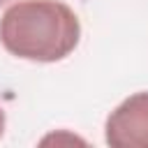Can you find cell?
<instances>
[{"label":"cell","mask_w":148,"mask_h":148,"mask_svg":"<svg viewBox=\"0 0 148 148\" xmlns=\"http://www.w3.org/2000/svg\"><path fill=\"white\" fill-rule=\"evenodd\" d=\"M9 2H14V0H0V7H7Z\"/></svg>","instance_id":"obj_4"},{"label":"cell","mask_w":148,"mask_h":148,"mask_svg":"<svg viewBox=\"0 0 148 148\" xmlns=\"http://www.w3.org/2000/svg\"><path fill=\"white\" fill-rule=\"evenodd\" d=\"M104 141L111 148H148V90L125 97L106 116Z\"/></svg>","instance_id":"obj_2"},{"label":"cell","mask_w":148,"mask_h":148,"mask_svg":"<svg viewBox=\"0 0 148 148\" xmlns=\"http://www.w3.org/2000/svg\"><path fill=\"white\" fill-rule=\"evenodd\" d=\"M5 125H7V118H5V111H2V106H0V139H2V134H5Z\"/></svg>","instance_id":"obj_3"},{"label":"cell","mask_w":148,"mask_h":148,"mask_svg":"<svg viewBox=\"0 0 148 148\" xmlns=\"http://www.w3.org/2000/svg\"><path fill=\"white\" fill-rule=\"evenodd\" d=\"M79 39V16L62 0H14L0 16V44L21 60H65Z\"/></svg>","instance_id":"obj_1"}]
</instances>
